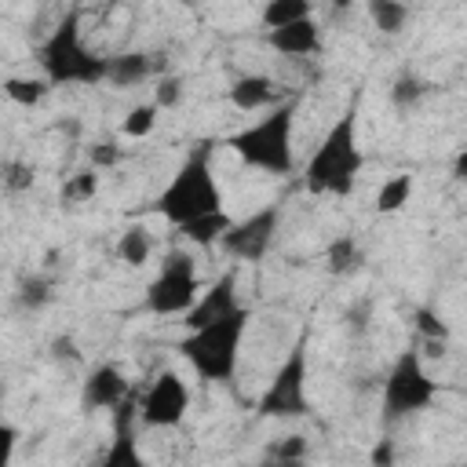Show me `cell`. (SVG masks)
Instances as JSON below:
<instances>
[{"instance_id": "14", "label": "cell", "mask_w": 467, "mask_h": 467, "mask_svg": "<svg viewBox=\"0 0 467 467\" xmlns=\"http://www.w3.org/2000/svg\"><path fill=\"white\" fill-rule=\"evenodd\" d=\"M266 47L285 55V58H306V55H314L321 47V26L310 15V18H299V22L285 26V29H270L266 33Z\"/></svg>"}, {"instance_id": "8", "label": "cell", "mask_w": 467, "mask_h": 467, "mask_svg": "<svg viewBox=\"0 0 467 467\" xmlns=\"http://www.w3.org/2000/svg\"><path fill=\"white\" fill-rule=\"evenodd\" d=\"M306 379H310V361H306V343L299 339L285 354L277 372L270 376L266 390L255 401V412L266 416V420H303V416H310Z\"/></svg>"}, {"instance_id": "18", "label": "cell", "mask_w": 467, "mask_h": 467, "mask_svg": "<svg viewBox=\"0 0 467 467\" xmlns=\"http://www.w3.org/2000/svg\"><path fill=\"white\" fill-rule=\"evenodd\" d=\"M153 255V237L142 223H131L120 237H117V259L128 263V266H146Z\"/></svg>"}, {"instance_id": "2", "label": "cell", "mask_w": 467, "mask_h": 467, "mask_svg": "<svg viewBox=\"0 0 467 467\" xmlns=\"http://www.w3.org/2000/svg\"><path fill=\"white\" fill-rule=\"evenodd\" d=\"M212 150L215 142L204 139L190 150V157L179 164V171L168 179V186L157 193L153 208L179 230L193 219H204L212 212H226L223 208V190H219V179H215V168H212Z\"/></svg>"}, {"instance_id": "5", "label": "cell", "mask_w": 467, "mask_h": 467, "mask_svg": "<svg viewBox=\"0 0 467 467\" xmlns=\"http://www.w3.org/2000/svg\"><path fill=\"white\" fill-rule=\"evenodd\" d=\"M248 321H252V310L248 306H237L234 314L204 325V328H193L179 339V354L186 358V365L204 379V383H230L234 372H237V358H241V343H244V332H248Z\"/></svg>"}, {"instance_id": "32", "label": "cell", "mask_w": 467, "mask_h": 467, "mask_svg": "<svg viewBox=\"0 0 467 467\" xmlns=\"http://www.w3.org/2000/svg\"><path fill=\"white\" fill-rule=\"evenodd\" d=\"M88 157H91V168L99 171V168H113L120 161V150H117V142H95L88 150Z\"/></svg>"}, {"instance_id": "33", "label": "cell", "mask_w": 467, "mask_h": 467, "mask_svg": "<svg viewBox=\"0 0 467 467\" xmlns=\"http://www.w3.org/2000/svg\"><path fill=\"white\" fill-rule=\"evenodd\" d=\"M416 317H420V332H423L431 343H445V339H449V328L441 325V317H434L431 310H420Z\"/></svg>"}, {"instance_id": "1", "label": "cell", "mask_w": 467, "mask_h": 467, "mask_svg": "<svg viewBox=\"0 0 467 467\" xmlns=\"http://www.w3.org/2000/svg\"><path fill=\"white\" fill-rule=\"evenodd\" d=\"M361 168H365V153L358 142V106H350L332 120V128L310 150L303 168V186L314 197H350Z\"/></svg>"}, {"instance_id": "34", "label": "cell", "mask_w": 467, "mask_h": 467, "mask_svg": "<svg viewBox=\"0 0 467 467\" xmlns=\"http://www.w3.org/2000/svg\"><path fill=\"white\" fill-rule=\"evenodd\" d=\"M394 456H398L394 441H390V438H379V441L372 445V456H368V463H372V467H394Z\"/></svg>"}, {"instance_id": "7", "label": "cell", "mask_w": 467, "mask_h": 467, "mask_svg": "<svg viewBox=\"0 0 467 467\" xmlns=\"http://www.w3.org/2000/svg\"><path fill=\"white\" fill-rule=\"evenodd\" d=\"M197 296H201V285H197L193 255L186 248H168L161 255L153 281L146 285V310L157 317H182Z\"/></svg>"}, {"instance_id": "17", "label": "cell", "mask_w": 467, "mask_h": 467, "mask_svg": "<svg viewBox=\"0 0 467 467\" xmlns=\"http://www.w3.org/2000/svg\"><path fill=\"white\" fill-rule=\"evenodd\" d=\"M361 266H365V252H361V244H358L354 234H339V237H332V241L325 244V270H328V274L350 277V274H358Z\"/></svg>"}, {"instance_id": "20", "label": "cell", "mask_w": 467, "mask_h": 467, "mask_svg": "<svg viewBox=\"0 0 467 467\" xmlns=\"http://www.w3.org/2000/svg\"><path fill=\"white\" fill-rule=\"evenodd\" d=\"M409 197H412V175H409V171H398V175H390L387 182H379L372 208H376L379 215H394V212H401V208L409 204Z\"/></svg>"}, {"instance_id": "24", "label": "cell", "mask_w": 467, "mask_h": 467, "mask_svg": "<svg viewBox=\"0 0 467 467\" xmlns=\"http://www.w3.org/2000/svg\"><path fill=\"white\" fill-rule=\"evenodd\" d=\"M47 91H51V84H47L44 77H7V80H4V95H7L15 106H26V109L40 106V102L47 99Z\"/></svg>"}, {"instance_id": "13", "label": "cell", "mask_w": 467, "mask_h": 467, "mask_svg": "<svg viewBox=\"0 0 467 467\" xmlns=\"http://www.w3.org/2000/svg\"><path fill=\"white\" fill-rule=\"evenodd\" d=\"M131 398V383H128V376H124V368H117V365H95L91 372H88V379H84V387H80V405H84V412H99V409H117V405H124Z\"/></svg>"}, {"instance_id": "28", "label": "cell", "mask_w": 467, "mask_h": 467, "mask_svg": "<svg viewBox=\"0 0 467 467\" xmlns=\"http://www.w3.org/2000/svg\"><path fill=\"white\" fill-rule=\"evenodd\" d=\"M33 179H36V171L29 161H4L0 164V186L7 193H26L33 186Z\"/></svg>"}, {"instance_id": "29", "label": "cell", "mask_w": 467, "mask_h": 467, "mask_svg": "<svg viewBox=\"0 0 467 467\" xmlns=\"http://www.w3.org/2000/svg\"><path fill=\"white\" fill-rule=\"evenodd\" d=\"M423 95H427V84H423L416 73H401V77L394 80V88H390V102H394L398 109H409V106H416Z\"/></svg>"}, {"instance_id": "27", "label": "cell", "mask_w": 467, "mask_h": 467, "mask_svg": "<svg viewBox=\"0 0 467 467\" xmlns=\"http://www.w3.org/2000/svg\"><path fill=\"white\" fill-rule=\"evenodd\" d=\"M157 120H161L157 106H153V102H139V106H131L128 117H124V135H128V139H146V135L157 128Z\"/></svg>"}, {"instance_id": "19", "label": "cell", "mask_w": 467, "mask_h": 467, "mask_svg": "<svg viewBox=\"0 0 467 467\" xmlns=\"http://www.w3.org/2000/svg\"><path fill=\"white\" fill-rule=\"evenodd\" d=\"M230 215L226 212H212V215H204V219H193V223H186V226H179V234L190 241V244H197V248H212V244H219L223 241V234L230 230Z\"/></svg>"}, {"instance_id": "12", "label": "cell", "mask_w": 467, "mask_h": 467, "mask_svg": "<svg viewBox=\"0 0 467 467\" xmlns=\"http://www.w3.org/2000/svg\"><path fill=\"white\" fill-rule=\"evenodd\" d=\"M99 467H150L139 449V420H135V398L113 409V438L99 460Z\"/></svg>"}, {"instance_id": "30", "label": "cell", "mask_w": 467, "mask_h": 467, "mask_svg": "<svg viewBox=\"0 0 467 467\" xmlns=\"http://www.w3.org/2000/svg\"><path fill=\"white\" fill-rule=\"evenodd\" d=\"M266 456L270 460H306V438L303 434H285V438H277L270 445Z\"/></svg>"}, {"instance_id": "9", "label": "cell", "mask_w": 467, "mask_h": 467, "mask_svg": "<svg viewBox=\"0 0 467 467\" xmlns=\"http://www.w3.org/2000/svg\"><path fill=\"white\" fill-rule=\"evenodd\" d=\"M190 412V387L179 372L164 368L157 372V379L146 387V394L135 401V420L150 431H168L179 427Z\"/></svg>"}, {"instance_id": "6", "label": "cell", "mask_w": 467, "mask_h": 467, "mask_svg": "<svg viewBox=\"0 0 467 467\" xmlns=\"http://www.w3.org/2000/svg\"><path fill=\"white\" fill-rule=\"evenodd\" d=\"M438 398V383L431 379L420 350H401L394 358V365L383 376V401H379V416L383 423H398L409 420L416 412H423L431 401Z\"/></svg>"}, {"instance_id": "10", "label": "cell", "mask_w": 467, "mask_h": 467, "mask_svg": "<svg viewBox=\"0 0 467 467\" xmlns=\"http://www.w3.org/2000/svg\"><path fill=\"white\" fill-rule=\"evenodd\" d=\"M277 226H281V204H266V208H259L244 219H234L219 244L237 263H259L270 252V244L277 237Z\"/></svg>"}, {"instance_id": "35", "label": "cell", "mask_w": 467, "mask_h": 467, "mask_svg": "<svg viewBox=\"0 0 467 467\" xmlns=\"http://www.w3.org/2000/svg\"><path fill=\"white\" fill-rule=\"evenodd\" d=\"M51 350H55V358H58V354H62V358H77V350H73V343H69L66 336H62V339H55V343H51Z\"/></svg>"}, {"instance_id": "25", "label": "cell", "mask_w": 467, "mask_h": 467, "mask_svg": "<svg viewBox=\"0 0 467 467\" xmlns=\"http://www.w3.org/2000/svg\"><path fill=\"white\" fill-rule=\"evenodd\" d=\"M99 193V175H95V168H80V171H73L66 182H62V201L66 204H84V201H91Z\"/></svg>"}, {"instance_id": "31", "label": "cell", "mask_w": 467, "mask_h": 467, "mask_svg": "<svg viewBox=\"0 0 467 467\" xmlns=\"http://www.w3.org/2000/svg\"><path fill=\"white\" fill-rule=\"evenodd\" d=\"M15 449H18V431H15V427L4 420V412H0V467H11Z\"/></svg>"}, {"instance_id": "23", "label": "cell", "mask_w": 467, "mask_h": 467, "mask_svg": "<svg viewBox=\"0 0 467 467\" xmlns=\"http://www.w3.org/2000/svg\"><path fill=\"white\" fill-rule=\"evenodd\" d=\"M310 15H314L310 0H270L263 7V26L270 33V29H285V26H292L299 18H310Z\"/></svg>"}, {"instance_id": "3", "label": "cell", "mask_w": 467, "mask_h": 467, "mask_svg": "<svg viewBox=\"0 0 467 467\" xmlns=\"http://www.w3.org/2000/svg\"><path fill=\"white\" fill-rule=\"evenodd\" d=\"M36 62H40V73H44V80L51 88H62V84H80V88L106 84V55H99V51H91L84 44L80 7H69L55 22V29L40 40Z\"/></svg>"}, {"instance_id": "36", "label": "cell", "mask_w": 467, "mask_h": 467, "mask_svg": "<svg viewBox=\"0 0 467 467\" xmlns=\"http://www.w3.org/2000/svg\"><path fill=\"white\" fill-rule=\"evenodd\" d=\"M263 467H306V460H270V456H266Z\"/></svg>"}, {"instance_id": "16", "label": "cell", "mask_w": 467, "mask_h": 467, "mask_svg": "<svg viewBox=\"0 0 467 467\" xmlns=\"http://www.w3.org/2000/svg\"><path fill=\"white\" fill-rule=\"evenodd\" d=\"M157 77V62L150 51H120L106 58V84L113 88H135Z\"/></svg>"}, {"instance_id": "21", "label": "cell", "mask_w": 467, "mask_h": 467, "mask_svg": "<svg viewBox=\"0 0 467 467\" xmlns=\"http://www.w3.org/2000/svg\"><path fill=\"white\" fill-rule=\"evenodd\" d=\"M365 11H368V18H372V26H376L379 33H387V36H398V33L409 26V18H412V11H409L405 4H398V0H368Z\"/></svg>"}, {"instance_id": "11", "label": "cell", "mask_w": 467, "mask_h": 467, "mask_svg": "<svg viewBox=\"0 0 467 467\" xmlns=\"http://www.w3.org/2000/svg\"><path fill=\"white\" fill-rule=\"evenodd\" d=\"M237 306H244V303H241V292H237V266H230L226 274H219V277L193 299V306L182 314V325H186V332H193V328H204V325H212V321L234 314Z\"/></svg>"}, {"instance_id": "26", "label": "cell", "mask_w": 467, "mask_h": 467, "mask_svg": "<svg viewBox=\"0 0 467 467\" xmlns=\"http://www.w3.org/2000/svg\"><path fill=\"white\" fill-rule=\"evenodd\" d=\"M182 95H186V80L179 73H161L157 84H153V99L150 102L157 106V113H164V109H175L182 102Z\"/></svg>"}, {"instance_id": "22", "label": "cell", "mask_w": 467, "mask_h": 467, "mask_svg": "<svg viewBox=\"0 0 467 467\" xmlns=\"http://www.w3.org/2000/svg\"><path fill=\"white\" fill-rule=\"evenodd\" d=\"M51 299H55V277L51 274H29V277L18 281L15 303L22 310H44Z\"/></svg>"}, {"instance_id": "4", "label": "cell", "mask_w": 467, "mask_h": 467, "mask_svg": "<svg viewBox=\"0 0 467 467\" xmlns=\"http://www.w3.org/2000/svg\"><path fill=\"white\" fill-rule=\"evenodd\" d=\"M296 113L299 99H281L274 109H266L248 128L226 135V146L248 164L266 175H288L296 168Z\"/></svg>"}, {"instance_id": "15", "label": "cell", "mask_w": 467, "mask_h": 467, "mask_svg": "<svg viewBox=\"0 0 467 467\" xmlns=\"http://www.w3.org/2000/svg\"><path fill=\"white\" fill-rule=\"evenodd\" d=\"M277 84H274V77H266V73H241L234 84H230V106L234 109H241V113H266V109H274L277 106Z\"/></svg>"}]
</instances>
